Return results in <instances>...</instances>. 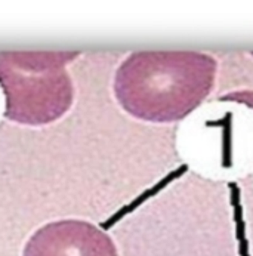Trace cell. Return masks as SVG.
Here are the masks:
<instances>
[{"mask_svg":"<svg viewBox=\"0 0 253 256\" xmlns=\"http://www.w3.org/2000/svg\"><path fill=\"white\" fill-rule=\"evenodd\" d=\"M218 61L191 50L130 54L117 68L114 95L120 107L150 123L190 116L214 90Z\"/></svg>","mask_w":253,"mask_h":256,"instance_id":"1","label":"cell"},{"mask_svg":"<svg viewBox=\"0 0 253 256\" xmlns=\"http://www.w3.org/2000/svg\"><path fill=\"white\" fill-rule=\"evenodd\" d=\"M77 56L78 52H0L3 116L27 126L61 118L72 106L67 66Z\"/></svg>","mask_w":253,"mask_h":256,"instance_id":"2","label":"cell"},{"mask_svg":"<svg viewBox=\"0 0 253 256\" xmlns=\"http://www.w3.org/2000/svg\"><path fill=\"white\" fill-rule=\"evenodd\" d=\"M22 256H118V252L112 238L96 225L66 220L38 228Z\"/></svg>","mask_w":253,"mask_h":256,"instance_id":"3","label":"cell"},{"mask_svg":"<svg viewBox=\"0 0 253 256\" xmlns=\"http://www.w3.org/2000/svg\"><path fill=\"white\" fill-rule=\"evenodd\" d=\"M220 101L240 102V104H244V106L253 108V90H236V92L220 96Z\"/></svg>","mask_w":253,"mask_h":256,"instance_id":"4","label":"cell"}]
</instances>
